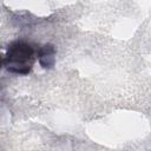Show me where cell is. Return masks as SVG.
<instances>
[{
	"label": "cell",
	"instance_id": "cell-1",
	"mask_svg": "<svg viewBox=\"0 0 151 151\" xmlns=\"http://www.w3.org/2000/svg\"><path fill=\"white\" fill-rule=\"evenodd\" d=\"M34 50L29 44L24 41H14L8 46L5 65L9 72L18 74H27L33 64Z\"/></svg>",
	"mask_w": 151,
	"mask_h": 151
},
{
	"label": "cell",
	"instance_id": "cell-2",
	"mask_svg": "<svg viewBox=\"0 0 151 151\" xmlns=\"http://www.w3.org/2000/svg\"><path fill=\"white\" fill-rule=\"evenodd\" d=\"M39 63L45 68H50L54 65V48L52 45H45L40 48Z\"/></svg>",
	"mask_w": 151,
	"mask_h": 151
}]
</instances>
